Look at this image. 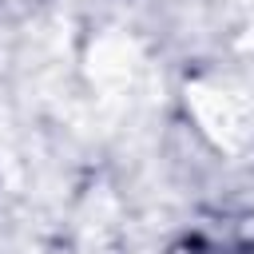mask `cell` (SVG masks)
I'll return each instance as SVG.
<instances>
[{
	"label": "cell",
	"instance_id": "6da1fadb",
	"mask_svg": "<svg viewBox=\"0 0 254 254\" xmlns=\"http://www.w3.org/2000/svg\"><path fill=\"white\" fill-rule=\"evenodd\" d=\"M171 254H254V218H222L214 230L183 238Z\"/></svg>",
	"mask_w": 254,
	"mask_h": 254
}]
</instances>
